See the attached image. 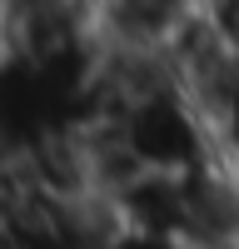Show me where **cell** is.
<instances>
[{
    "mask_svg": "<svg viewBox=\"0 0 239 249\" xmlns=\"http://www.w3.org/2000/svg\"><path fill=\"white\" fill-rule=\"evenodd\" d=\"M90 15L105 50L165 60V50L194 25L199 0H90Z\"/></svg>",
    "mask_w": 239,
    "mask_h": 249,
    "instance_id": "1",
    "label": "cell"
},
{
    "mask_svg": "<svg viewBox=\"0 0 239 249\" xmlns=\"http://www.w3.org/2000/svg\"><path fill=\"white\" fill-rule=\"evenodd\" d=\"M95 249H189V244L179 239V234H165V230H145V224L110 219Z\"/></svg>",
    "mask_w": 239,
    "mask_h": 249,
    "instance_id": "2",
    "label": "cell"
}]
</instances>
